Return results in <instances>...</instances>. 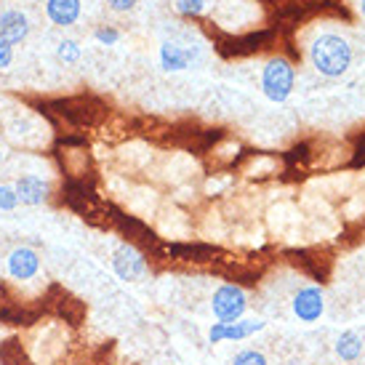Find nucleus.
<instances>
[{
    "mask_svg": "<svg viewBox=\"0 0 365 365\" xmlns=\"http://www.w3.org/2000/svg\"><path fill=\"white\" fill-rule=\"evenodd\" d=\"M312 67L325 78H341L352 64V48L341 35H320L309 48Z\"/></svg>",
    "mask_w": 365,
    "mask_h": 365,
    "instance_id": "1",
    "label": "nucleus"
},
{
    "mask_svg": "<svg viewBox=\"0 0 365 365\" xmlns=\"http://www.w3.org/2000/svg\"><path fill=\"white\" fill-rule=\"evenodd\" d=\"M245 309H248V296H245V291L240 285L224 283L213 291L211 312L219 323H235V320H240L245 314Z\"/></svg>",
    "mask_w": 365,
    "mask_h": 365,
    "instance_id": "2",
    "label": "nucleus"
},
{
    "mask_svg": "<svg viewBox=\"0 0 365 365\" xmlns=\"http://www.w3.org/2000/svg\"><path fill=\"white\" fill-rule=\"evenodd\" d=\"M262 91L269 102H285L294 91V67L285 59H272L262 72Z\"/></svg>",
    "mask_w": 365,
    "mask_h": 365,
    "instance_id": "3",
    "label": "nucleus"
},
{
    "mask_svg": "<svg viewBox=\"0 0 365 365\" xmlns=\"http://www.w3.org/2000/svg\"><path fill=\"white\" fill-rule=\"evenodd\" d=\"M6 272L14 283H32L41 274V254L30 245H16L6 256Z\"/></svg>",
    "mask_w": 365,
    "mask_h": 365,
    "instance_id": "4",
    "label": "nucleus"
},
{
    "mask_svg": "<svg viewBox=\"0 0 365 365\" xmlns=\"http://www.w3.org/2000/svg\"><path fill=\"white\" fill-rule=\"evenodd\" d=\"M264 320L259 317H240L235 323H216L208 328V341L211 344H224V341H243V339H251L259 331H264Z\"/></svg>",
    "mask_w": 365,
    "mask_h": 365,
    "instance_id": "5",
    "label": "nucleus"
},
{
    "mask_svg": "<svg viewBox=\"0 0 365 365\" xmlns=\"http://www.w3.org/2000/svg\"><path fill=\"white\" fill-rule=\"evenodd\" d=\"M112 269L123 283H139L147 277V262L133 245H118L112 251Z\"/></svg>",
    "mask_w": 365,
    "mask_h": 365,
    "instance_id": "6",
    "label": "nucleus"
},
{
    "mask_svg": "<svg viewBox=\"0 0 365 365\" xmlns=\"http://www.w3.org/2000/svg\"><path fill=\"white\" fill-rule=\"evenodd\" d=\"M291 307H294V314L302 323H317L325 312V296L317 285H307V288L296 291Z\"/></svg>",
    "mask_w": 365,
    "mask_h": 365,
    "instance_id": "7",
    "label": "nucleus"
},
{
    "mask_svg": "<svg viewBox=\"0 0 365 365\" xmlns=\"http://www.w3.org/2000/svg\"><path fill=\"white\" fill-rule=\"evenodd\" d=\"M16 195H19L21 205H43L51 195V187L48 182H43L38 173H24L16 179Z\"/></svg>",
    "mask_w": 365,
    "mask_h": 365,
    "instance_id": "8",
    "label": "nucleus"
},
{
    "mask_svg": "<svg viewBox=\"0 0 365 365\" xmlns=\"http://www.w3.org/2000/svg\"><path fill=\"white\" fill-rule=\"evenodd\" d=\"M30 32V24H27V16L21 11H6L0 14V41L14 46V43H21Z\"/></svg>",
    "mask_w": 365,
    "mask_h": 365,
    "instance_id": "9",
    "label": "nucleus"
},
{
    "mask_svg": "<svg viewBox=\"0 0 365 365\" xmlns=\"http://www.w3.org/2000/svg\"><path fill=\"white\" fill-rule=\"evenodd\" d=\"M46 14L53 24L59 27H70L81 16V0H48L46 3Z\"/></svg>",
    "mask_w": 365,
    "mask_h": 365,
    "instance_id": "10",
    "label": "nucleus"
},
{
    "mask_svg": "<svg viewBox=\"0 0 365 365\" xmlns=\"http://www.w3.org/2000/svg\"><path fill=\"white\" fill-rule=\"evenodd\" d=\"M336 355L341 357L344 363H355L363 355V336L357 331H344L336 339Z\"/></svg>",
    "mask_w": 365,
    "mask_h": 365,
    "instance_id": "11",
    "label": "nucleus"
},
{
    "mask_svg": "<svg viewBox=\"0 0 365 365\" xmlns=\"http://www.w3.org/2000/svg\"><path fill=\"white\" fill-rule=\"evenodd\" d=\"M160 64L168 72H182L190 67V51L179 48L176 43H163L160 48Z\"/></svg>",
    "mask_w": 365,
    "mask_h": 365,
    "instance_id": "12",
    "label": "nucleus"
},
{
    "mask_svg": "<svg viewBox=\"0 0 365 365\" xmlns=\"http://www.w3.org/2000/svg\"><path fill=\"white\" fill-rule=\"evenodd\" d=\"M19 205V195L14 184H0V211H14Z\"/></svg>",
    "mask_w": 365,
    "mask_h": 365,
    "instance_id": "13",
    "label": "nucleus"
},
{
    "mask_svg": "<svg viewBox=\"0 0 365 365\" xmlns=\"http://www.w3.org/2000/svg\"><path fill=\"white\" fill-rule=\"evenodd\" d=\"M232 365H269V363H267L264 352H259V349H243V352H237L232 357Z\"/></svg>",
    "mask_w": 365,
    "mask_h": 365,
    "instance_id": "14",
    "label": "nucleus"
},
{
    "mask_svg": "<svg viewBox=\"0 0 365 365\" xmlns=\"http://www.w3.org/2000/svg\"><path fill=\"white\" fill-rule=\"evenodd\" d=\"M59 59L72 64V61L81 59V48H78V43L75 41H61L59 43Z\"/></svg>",
    "mask_w": 365,
    "mask_h": 365,
    "instance_id": "15",
    "label": "nucleus"
},
{
    "mask_svg": "<svg viewBox=\"0 0 365 365\" xmlns=\"http://www.w3.org/2000/svg\"><path fill=\"white\" fill-rule=\"evenodd\" d=\"M176 6H179V11H182L184 16H197V14H203L205 0H179Z\"/></svg>",
    "mask_w": 365,
    "mask_h": 365,
    "instance_id": "16",
    "label": "nucleus"
},
{
    "mask_svg": "<svg viewBox=\"0 0 365 365\" xmlns=\"http://www.w3.org/2000/svg\"><path fill=\"white\" fill-rule=\"evenodd\" d=\"M11 61H14V51H11V46L0 41V70H9Z\"/></svg>",
    "mask_w": 365,
    "mask_h": 365,
    "instance_id": "17",
    "label": "nucleus"
},
{
    "mask_svg": "<svg viewBox=\"0 0 365 365\" xmlns=\"http://www.w3.org/2000/svg\"><path fill=\"white\" fill-rule=\"evenodd\" d=\"M112 11H131L136 6V0H107Z\"/></svg>",
    "mask_w": 365,
    "mask_h": 365,
    "instance_id": "18",
    "label": "nucleus"
},
{
    "mask_svg": "<svg viewBox=\"0 0 365 365\" xmlns=\"http://www.w3.org/2000/svg\"><path fill=\"white\" fill-rule=\"evenodd\" d=\"M118 38H120V35H118L115 30H99L96 32V41H102V43H115Z\"/></svg>",
    "mask_w": 365,
    "mask_h": 365,
    "instance_id": "19",
    "label": "nucleus"
},
{
    "mask_svg": "<svg viewBox=\"0 0 365 365\" xmlns=\"http://www.w3.org/2000/svg\"><path fill=\"white\" fill-rule=\"evenodd\" d=\"M3 158H6V153H3V144H0V163H3Z\"/></svg>",
    "mask_w": 365,
    "mask_h": 365,
    "instance_id": "20",
    "label": "nucleus"
},
{
    "mask_svg": "<svg viewBox=\"0 0 365 365\" xmlns=\"http://www.w3.org/2000/svg\"><path fill=\"white\" fill-rule=\"evenodd\" d=\"M360 11H363V16H365V0H360Z\"/></svg>",
    "mask_w": 365,
    "mask_h": 365,
    "instance_id": "21",
    "label": "nucleus"
}]
</instances>
